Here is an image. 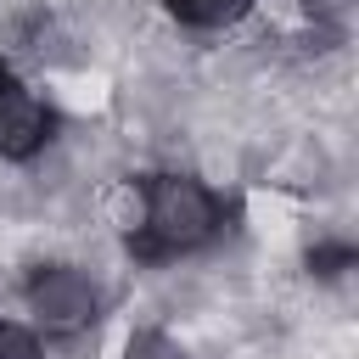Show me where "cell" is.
<instances>
[{"label": "cell", "mask_w": 359, "mask_h": 359, "mask_svg": "<svg viewBox=\"0 0 359 359\" xmlns=\"http://www.w3.org/2000/svg\"><path fill=\"white\" fill-rule=\"evenodd\" d=\"M101 208H107V224L135 241L146 230V180H112L107 196H101Z\"/></svg>", "instance_id": "cell-4"}, {"label": "cell", "mask_w": 359, "mask_h": 359, "mask_svg": "<svg viewBox=\"0 0 359 359\" xmlns=\"http://www.w3.org/2000/svg\"><path fill=\"white\" fill-rule=\"evenodd\" d=\"M0 359H39L34 331H22V325H0Z\"/></svg>", "instance_id": "cell-7"}, {"label": "cell", "mask_w": 359, "mask_h": 359, "mask_svg": "<svg viewBox=\"0 0 359 359\" xmlns=\"http://www.w3.org/2000/svg\"><path fill=\"white\" fill-rule=\"evenodd\" d=\"M168 11L191 28H224V22H241L252 0H168Z\"/></svg>", "instance_id": "cell-5"}, {"label": "cell", "mask_w": 359, "mask_h": 359, "mask_svg": "<svg viewBox=\"0 0 359 359\" xmlns=\"http://www.w3.org/2000/svg\"><path fill=\"white\" fill-rule=\"evenodd\" d=\"M123 359H185V353H180V342L163 337V331H135V337L123 342Z\"/></svg>", "instance_id": "cell-6"}, {"label": "cell", "mask_w": 359, "mask_h": 359, "mask_svg": "<svg viewBox=\"0 0 359 359\" xmlns=\"http://www.w3.org/2000/svg\"><path fill=\"white\" fill-rule=\"evenodd\" d=\"M219 230V196L191 174L146 180V252H191Z\"/></svg>", "instance_id": "cell-1"}, {"label": "cell", "mask_w": 359, "mask_h": 359, "mask_svg": "<svg viewBox=\"0 0 359 359\" xmlns=\"http://www.w3.org/2000/svg\"><path fill=\"white\" fill-rule=\"evenodd\" d=\"M28 309L45 331H79L95 320V286L73 264H45L28 280Z\"/></svg>", "instance_id": "cell-2"}, {"label": "cell", "mask_w": 359, "mask_h": 359, "mask_svg": "<svg viewBox=\"0 0 359 359\" xmlns=\"http://www.w3.org/2000/svg\"><path fill=\"white\" fill-rule=\"evenodd\" d=\"M50 135V112L39 107L34 90L22 84H0V157H34Z\"/></svg>", "instance_id": "cell-3"}, {"label": "cell", "mask_w": 359, "mask_h": 359, "mask_svg": "<svg viewBox=\"0 0 359 359\" xmlns=\"http://www.w3.org/2000/svg\"><path fill=\"white\" fill-rule=\"evenodd\" d=\"M0 84H6V62H0Z\"/></svg>", "instance_id": "cell-9"}, {"label": "cell", "mask_w": 359, "mask_h": 359, "mask_svg": "<svg viewBox=\"0 0 359 359\" xmlns=\"http://www.w3.org/2000/svg\"><path fill=\"white\" fill-rule=\"evenodd\" d=\"M309 264H314L320 275H337L342 264H353V247H320V252H309Z\"/></svg>", "instance_id": "cell-8"}]
</instances>
